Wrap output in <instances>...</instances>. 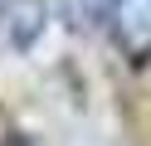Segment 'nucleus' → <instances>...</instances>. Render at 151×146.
Listing matches in <instances>:
<instances>
[{
	"mask_svg": "<svg viewBox=\"0 0 151 146\" xmlns=\"http://www.w3.org/2000/svg\"><path fill=\"white\" fill-rule=\"evenodd\" d=\"M83 10L107 24L112 44L127 58L137 63L151 58V0H83Z\"/></svg>",
	"mask_w": 151,
	"mask_h": 146,
	"instance_id": "1",
	"label": "nucleus"
}]
</instances>
